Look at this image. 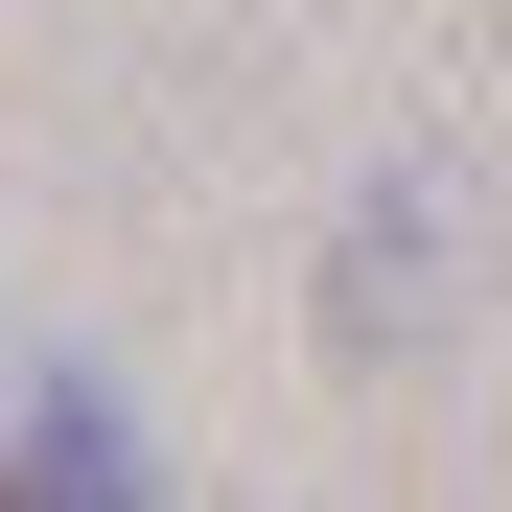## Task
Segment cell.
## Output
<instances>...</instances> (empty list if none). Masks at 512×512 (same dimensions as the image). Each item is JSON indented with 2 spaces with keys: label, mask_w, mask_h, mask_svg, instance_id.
Segmentation results:
<instances>
[{
  "label": "cell",
  "mask_w": 512,
  "mask_h": 512,
  "mask_svg": "<svg viewBox=\"0 0 512 512\" xmlns=\"http://www.w3.org/2000/svg\"><path fill=\"white\" fill-rule=\"evenodd\" d=\"M0 489H47V512H94V489H140V419H117L94 373H47V419L0 443Z\"/></svg>",
  "instance_id": "obj_1"
},
{
  "label": "cell",
  "mask_w": 512,
  "mask_h": 512,
  "mask_svg": "<svg viewBox=\"0 0 512 512\" xmlns=\"http://www.w3.org/2000/svg\"><path fill=\"white\" fill-rule=\"evenodd\" d=\"M396 303H419V187H373V233H350V280H326V326H350V373L396 350Z\"/></svg>",
  "instance_id": "obj_2"
},
{
  "label": "cell",
  "mask_w": 512,
  "mask_h": 512,
  "mask_svg": "<svg viewBox=\"0 0 512 512\" xmlns=\"http://www.w3.org/2000/svg\"><path fill=\"white\" fill-rule=\"evenodd\" d=\"M489 24H512V0H489Z\"/></svg>",
  "instance_id": "obj_3"
}]
</instances>
